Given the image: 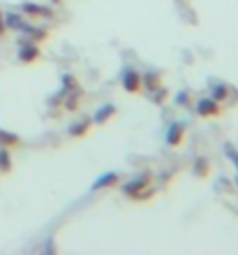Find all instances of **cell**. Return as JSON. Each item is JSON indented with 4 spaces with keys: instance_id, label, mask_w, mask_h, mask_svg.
Masks as SVG:
<instances>
[{
    "instance_id": "cell-1",
    "label": "cell",
    "mask_w": 238,
    "mask_h": 255,
    "mask_svg": "<svg viewBox=\"0 0 238 255\" xmlns=\"http://www.w3.org/2000/svg\"><path fill=\"white\" fill-rule=\"evenodd\" d=\"M197 112L201 116H215V114H220V105H218V102L206 100V102H201V105H199Z\"/></svg>"
},
{
    "instance_id": "cell-2",
    "label": "cell",
    "mask_w": 238,
    "mask_h": 255,
    "mask_svg": "<svg viewBox=\"0 0 238 255\" xmlns=\"http://www.w3.org/2000/svg\"><path fill=\"white\" fill-rule=\"evenodd\" d=\"M125 86H127V91H139V84H141V79H139V74H134V72H127L125 74Z\"/></svg>"
},
{
    "instance_id": "cell-3",
    "label": "cell",
    "mask_w": 238,
    "mask_h": 255,
    "mask_svg": "<svg viewBox=\"0 0 238 255\" xmlns=\"http://www.w3.org/2000/svg\"><path fill=\"white\" fill-rule=\"evenodd\" d=\"M37 58V49L35 47H26V49H21V61L23 63H30Z\"/></svg>"
},
{
    "instance_id": "cell-4",
    "label": "cell",
    "mask_w": 238,
    "mask_h": 255,
    "mask_svg": "<svg viewBox=\"0 0 238 255\" xmlns=\"http://www.w3.org/2000/svg\"><path fill=\"white\" fill-rule=\"evenodd\" d=\"M178 137L183 139V128H180V126H173L171 134H169V144H171V146H176V144H178Z\"/></svg>"
},
{
    "instance_id": "cell-5",
    "label": "cell",
    "mask_w": 238,
    "mask_h": 255,
    "mask_svg": "<svg viewBox=\"0 0 238 255\" xmlns=\"http://www.w3.org/2000/svg\"><path fill=\"white\" fill-rule=\"evenodd\" d=\"M0 167H2V169L9 167V155H7V153H0Z\"/></svg>"
}]
</instances>
